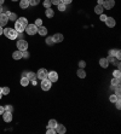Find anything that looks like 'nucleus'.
Returning <instances> with one entry per match:
<instances>
[{
  "label": "nucleus",
  "mask_w": 121,
  "mask_h": 134,
  "mask_svg": "<svg viewBox=\"0 0 121 134\" xmlns=\"http://www.w3.org/2000/svg\"><path fill=\"white\" fill-rule=\"evenodd\" d=\"M24 32H27L28 35H35L36 33H38V27H36L35 24H28Z\"/></svg>",
  "instance_id": "nucleus-2"
},
{
  "label": "nucleus",
  "mask_w": 121,
  "mask_h": 134,
  "mask_svg": "<svg viewBox=\"0 0 121 134\" xmlns=\"http://www.w3.org/2000/svg\"><path fill=\"white\" fill-rule=\"evenodd\" d=\"M3 30H4V29H3V27L0 25V35H3Z\"/></svg>",
  "instance_id": "nucleus-50"
},
{
  "label": "nucleus",
  "mask_w": 121,
  "mask_h": 134,
  "mask_svg": "<svg viewBox=\"0 0 121 134\" xmlns=\"http://www.w3.org/2000/svg\"><path fill=\"white\" fill-rule=\"evenodd\" d=\"M17 48H18L20 51H25V50L28 48V42L23 39L18 40V41H17Z\"/></svg>",
  "instance_id": "nucleus-3"
},
{
  "label": "nucleus",
  "mask_w": 121,
  "mask_h": 134,
  "mask_svg": "<svg viewBox=\"0 0 121 134\" xmlns=\"http://www.w3.org/2000/svg\"><path fill=\"white\" fill-rule=\"evenodd\" d=\"M115 95H117V97H121L120 87H115Z\"/></svg>",
  "instance_id": "nucleus-40"
},
{
  "label": "nucleus",
  "mask_w": 121,
  "mask_h": 134,
  "mask_svg": "<svg viewBox=\"0 0 121 134\" xmlns=\"http://www.w3.org/2000/svg\"><path fill=\"white\" fill-rule=\"evenodd\" d=\"M65 132H67V128H65V126H63V124H57V127H56V133L64 134Z\"/></svg>",
  "instance_id": "nucleus-13"
},
{
  "label": "nucleus",
  "mask_w": 121,
  "mask_h": 134,
  "mask_svg": "<svg viewBox=\"0 0 121 134\" xmlns=\"http://www.w3.org/2000/svg\"><path fill=\"white\" fill-rule=\"evenodd\" d=\"M3 120H4L5 122H11L12 121V112L11 111L5 110L4 112H3Z\"/></svg>",
  "instance_id": "nucleus-9"
},
{
  "label": "nucleus",
  "mask_w": 121,
  "mask_h": 134,
  "mask_svg": "<svg viewBox=\"0 0 121 134\" xmlns=\"http://www.w3.org/2000/svg\"><path fill=\"white\" fill-rule=\"evenodd\" d=\"M27 77H28L29 81H34V80H36V74L34 73V71H29Z\"/></svg>",
  "instance_id": "nucleus-22"
},
{
  "label": "nucleus",
  "mask_w": 121,
  "mask_h": 134,
  "mask_svg": "<svg viewBox=\"0 0 121 134\" xmlns=\"http://www.w3.org/2000/svg\"><path fill=\"white\" fill-rule=\"evenodd\" d=\"M114 5H115V0H104V3H103V7L105 10H111L114 7Z\"/></svg>",
  "instance_id": "nucleus-7"
},
{
  "label": "nucleus",
  "mask_w": 121,
  "mask_h": 134,
  "mask_svg": "<svg viewBox=\"0 0 121 134\" xmlns=\"http://www.w3.org/2000/svg\"><path fill=\"white\" fill-rule=\"evenodd\" d=\"M17 20V15L16 13H13V12H11L10 15H8V21H11V22H16Z\"/></svg>",
  "instance_id": "nucleus-27"
},
{
  "label": "nucleus",
  "mask_w": 121,
  "mask_h": 134,
  "mask_svg": "<svg viewBox=\"0 0 121 134\" xmlns=\"http://www.w3.org/2000/svg\"><path fill=\"white\" fill-rule=\"evenodd\" d=\"M22 58H25V59L29 58V52L27 50L25 51H22Z\"/></svg>",
  "instance_id": "nucleus-34"
},
{
  "label": "nucleus",
  "mask_w": 121,
  "mask_h": 134,
  "mask_svg": "<svg viewBox=\"0 0 121 134\" xmlns=\"http://www.w3.org/2000/svg\"><path fill=\"white\" fill-rule=\"evenodd\" d=\"M117 98H120V97H117V95L113 94V95H110V97H109V100H110L111 103H115L117 100Z\"/></svg>",
  "instance_id": "nucleus-33"
},
{
  "label": "nucleus",
  "mask_w": 121,
  "mask_h": 134,
  "mask_svg": "<svg viewBox=\"0 0 121 134\" xmlns=\"http://www.w3.org/2000/svg\"><path fill=\"white\" fill-rule=\"evenodd\" d=\"M46 133L47 134H56V129H55V128H47Z\"/></svg>",
  "instance_id": "nucleus-37"
},
{
  "label": "nucleus",
  "mask_w": 121,
  "mask_h": 134,
  "mask_svg": "<svg viewBox=\"0 0 121 134\" xmlns=\"http://www.w3.org/2000/svg\"><path fill=\"white\" fill-rule=\"evenodd\" d=\"M47 79L50 80L51 82H56L57 80H58V74H57L56 71H48Z\"/></svg>",
  "instance_id": "nucleus-8"
},
{
  "label": "nucleus",
  "mask_w": 121,
  "mask_h": 134,
  "mask_svg": "<svg viewBox=\"0 0 121 134\" xmlns=\"http://www.w3.org/2000/svg\"><path fill=\"white\" fill-rule=\"evenodd\" d=\"M72 1H73V0H60V3H63L64 5H69Z\"/></svg>",
  "instance_id": "nucleus-45"
},
{
  "label": "nucleus",
  "mask_w": 121,
  "mask_h": 134,
  "mask_svg": "<svg viewBox=\"0 0 121 134\" xmlns=\"http://www.w3.org/2000/svg\"><path fill=\"white\" fill-rule=\"evenodd\" d=\"M57 7L59 11H65V8H67V5H64L63 3H59V4L57 5Z\"/></svg>",
  "instance_id": "nucleus-28"
},
{
  "label": "nucleus",
  "mask_w": 121,
  "mask_h": 134,
  "mask_svg": "<svg viewBox=\"0 0 121 134\" xmlns=\"http://www.w3.org/2000/svg\"><path fill=\"white\" fill-rule=\"evenodd\" d=\"M25 28H27V25H24L23 23H21L20 21H16V22H15V29H16L17 33H24Z\"/></svg>",
  "instance_id": "nucleus-5"
},
{
  "label": "nucleus",
  "mask_w": 121,
  "mask_h": 134,
  "mask_svg": "<svg viewBox=\"0 0 121 134\" xmlns=\"http://www.w3.org/2000/svg\"><path fill=\"white\" fill-rule=\"evenodd\" d=\"M4 1H5V0H0V5H3V4H4Z\"/></svg>",
  "instance_id": "nucleus-53"
},
{
  "label": "nucleus",
  "mask_w": 121,
  "mask_h": 134,
  "mask_svg": "<svg viewBox=\"0 0 121 134\" xmlns=\"http://www.w3.org/2000/svg\"><path fill=\"white\" fill-rule=\"evenodd\" d=\"M20 7L23 10H27L29 7V1L28 0H21L20 1Z\"/></svg>",
  "instance_id": "nucleus-15"
},
{
  "label": "nucleus",
  "mask_w": 121,
  "mask_h": 134,
  "mask_svg": "<svg viewBox=\"0 0 121 134\" xmlns=\"http://www.w3.org/2000/svg\"><path fill=\"white\" fill-rule=\"evenodd\" d=\"M38 33H39V35L45 36L46 34H47V29H46L44 25H41V27H38Z\"/></svg>",
  "instance_id": "nucleus-14"
},
{
  "label": "nucleus",
  "mask_w": 121,
  "mask_h": 134,
  "mask_svg": "<svg viewBox=\"0 0 121 134\" xmlns=\"http://www.w3.org/2000/svg\"><path fill=\"white\" fill-rule=\"evenodd\" d=\"M28 1H29V6H36L40 3V0H28Z\"/></svg>",
  "instance_id": "nucleus-30"
},
{
  "label": "nucleus",
  "mask_w": 121,
  "mask_h": 134,
  "mask_svg": "<svg viewBox=\"0 0 121 134\" xmlns=\"http://www.w3.org/2000/svg\"><path fill=\"white\" fill-rule=\"evenodd\" d=\"M27 75H28L27 71H23V73H22V77H27Z\"/></svg>",
  "instance_id": "nucleus-48"
},
{
  "label": "nucleus",
  "mask_w": 121,
  "mask_h": 134,
  "mask_svg": "<svg viewBox=\"0 0 121 134\" xmlns=\"http://www.w3.org/2000/svg\"><path fill=\"white\" fill-rule=\"evenodd\" d=\"M107 17H108V16H105L104 13H101V15H99V20H101L102 22H105V20H107Z\"/></svg>",
  "instance_id": "nucleus-43"
},
{
  "label": "nucleus",
  "mask_w": 121,
  "mask_h": 134,
  "mask_svg": "<svg viewBox=\"0 0 121 134\" xmlns=\"http://www.w3.org/2000/svg\"><path fill=\"white\" fill-rule=\"evenodd\" d=\"M5 111V109H4V106H0V115H3V112Z\"/></svg>",
  "instance_id": "nucleus-49"
},
{
  "label": "nucleus",
  "mask_w": 121,
  "mask_h": 134,
  "mask_svg": "<svg viewBox=\"0 0 121 134\" xmlns=\"http://www.w3.org/2000/svg\"><path fill=\"white\" fill-rule=\"evenodd\" d=\"M45 15H46V17H48V18H52V17L55 16V11H53L52 8H46V10H45Z\"/></svg>",
  "instance_id": "nucleus-18"
},
{
  "label": "nucleus",
  "mask_w": 121,
  "mask_h": 134,
  "mask_svg": "<svg viewBox=\"0 0 121 134\" xmlns=\"http://www.w3.org/2000/svg\"><path fill=\"white\" fill-rule=\"evenodd\" d=\"M77 76H79L80 79H85V77H86V71H85L84 69H79V70H77Z\"/></svg>",
  "instance_id": "nucleus-23"
},
{
  "label": "nucleus",
  "mask_w": 121,
  "mask_h": 134,
  "mask_svg": "<svg viewBox=\"0 0 121 134\" xmlns=\"http://www.w3.org/2000/svg\"><path fill=\"white\" fill-rule=\"evenodd\" d=\"M12 58L15 59V60H18V59L22 58V51H15L13 53H12Z\"/></svg>",
  "instance_id": "nucleus-16"
},
{
  "label": "nucleus",
  "mask_w": 121,
  "mask_h": 134,
  "mask_svg": "<svg viewBox=\"0 0 121 134\" xmlns=\"http://www.w3.org/2000/svg\"><path fill=\"white\" fill-rule=\"evenodd\" d=\"M107 60H108V63H113L115 62V57H111V56H109L108 58H107Z\"/></svg>",
  "instance_id": "nucleus-38"
},
{
  "label": "nucleus",
  "mask_w": 121,
  "mask_h": 134,
  "mask_svg": "<svg viewBox=\"0 0 121 134\" xmlns=\"http://www.w3.org/2000/svg\"><path fill=\"white\" fill-rule=\"evenodd\" d=\"M113 76H114V77H120V76H121L120 69H117V70H114V71H113Z\"/></svg>",
  "instance_id": "nucleus-32"
},
{
  "label": "nucleus",
  "mask_w": 121,
  "mask_h": 134,
  "mask_svg": "<svg viewBox=\"0 0 121 134\" xmlns=\"http://www.w3.org/2000/svg\"><path fill=\"white\" fill-rule=\"evenodd\" d=\"M17 21H20L21 23H23L24 25H28V20H27L25 17H20V18H18Z\"/></svg>",
  "instance_id": "nucleus-29"
},
{
  "label": "nucleus",
  "mask_w": 121,
  "mask_h": 134,
  "mask_svg": "<svg viewBox=\"0 0 121 134\" xmlns=\"http://www.w3.org/2000/svg\"><path fill=\"white\" fill-rule=\"evenodd\" d=\"M47 74H48V71L46 69H39L38 73H36V79H39V80L47 79Z\"/></svg>",
  "instance_id": "nucleus-4"
},
{
  "label": "nucleus",
  "mask_w": 121,
  "mask_h": 134,
  "mask_svg": "<svg viewBox=\"0 0 121 134\" xmlns=\"http://www.w3.org/2000/svg\"><path fill=\"white\" fill-rule=\"evenodd\" d=\"M105 24H107V27H109V28H114L115 24H116V22H115V20H114L113 17H107Z\"/></svg>",
  "instance_id": "nucleus-11"
},
{
  "label": "nucleus",
  "mask_w": 121,
  "mask_h": 134,
  "mask_svg": "<svg viewBox=\"0 0 121 134\" xmlns=\"http://www.w3.org/2000/svg\"><path fill=\"white\" fill-rule=\"evenodd\" d=\"M115 59H117V60H120V59H121V52H120V50H116V53H115Z\"/></svg>",
  "instance_id": "nucleus-36"
},
{
  "label": "nucleus",
  "mask_w": 121,
  "mask_h": 134,
  "mask_svg": "<svg viewBox=\"0 0 121 134\" xmlns=\"http://www.w3.org/2000/svg\"><path fill=\"white\" fill-rule=\"evenodd\" d=\"M51 1V4L52 5H58L60 3V0H50Z\"/></svg>",
  "instance_id": "nucleus-46"
},
{
  "label": "nucleus",
  "mask_w": 121,
  "mask_h": 134,
  "mask_svg": "<svg viewBox=\"0 0 121 134\" xmlns=\"http://www.w3.org/2000/svg\"><path fill=\"white\" fill-rule=\"evenodd\" d=\"M57 124H58V123H57L56 120H50V121H48V124H47V128H55V129H56Z\"/></svg>",
  "instance_id": "nucleus-20"
},
{
  "label": "nucleus",
  "mask_w": 121,
  "mask_h": 134,
  "mask_svg": "<svg viewBox=\"0 0 121 134\" xmlns=\"http://www.w3.org/2000/svg\"><path fill=\"white\" fill-rule=\"evenodd\" d=\"M21 85L23 87H27L29 85V80H28V77H22L21 79Z\"/></svg>",
  "instance_id": "nucleus-25"
},
{
  "label": "nucleus",
  "mask_w": 121,
  "mask_h": 134,
  "mask_svg": "<svg viewBox=\"0 0 121 134\" xmlns=\"http://www.w3.org/2000/svg\"><path fill=\"white\" fill-rule=\"evenodd\" d=\"M52 39H53V41H55V43L56 42H62L63 39H64V36H63V34H60V33H57V34L52 35Z\"/></svg>",
  "instance_id": "nucleus-12"
},
{
  "label": "nucleus",
  "mask_w": 121,
  "mask_h": 134,
  "mask_svg": "<svg viewBox=\"0 0 121 134\" xmlns=\"http://www.w3.org/2000/svg\"><path fill=\"white\" fill-rule=\"evenodd\" d=\"M33 82V85H34V86H36V85H38V82H36V80H34V81H32Z\"/></svg>",
  "instance_id": "nucleus-51"
},
{
  "label": "nucleus",
  "mask_w": 121,
  "mask_h": 134,
  "mask_svg": "<svg viewBox=\"0 0 121 134\" xmlns=\"http://www.w3.org/2000/svg\"><path fill=\"white\" fill-rule=\"evenodd\" d=\"M12 1H17V0H12Z\"/></svg>",
  "instance_id": "nucleus-55"
},
{
  "label": "nucleus",
  "mask_w": 121,
  "mask_h": 134,
  "mask_svg": "<svg viewBox=\"0 0 121 134\" xmlns=\"http://www.w3.org/2000/svg\"><path fill=\"white\" fill-rule=\"evenodd\" d=\"M8 22V17L5 15V13H0V25L1 27H5Z\"/></svg>",
  "instance_id": "nucleus-10"
},
{
  "label": "nucleus",
  "mask_w": 121,
  "mask_h": 134,
  "mask_svg": "<svg viewBox=\"0 0 121 134\" xmlns=\"http://www.w3.org/2000/svg\"><path fill=\"white\" fill-rule=\"evenodd\" d=\"M104 0H97V5H103Z\"/></svg>",
  "instance_id": "nucleus-47"
},
{
  "label": "nucleus",
  "mask_w": 121,
  "mask_h": 134,
  "mask_svg": "<svg viewBox=\"0 0 121 134\" xmlns=\"http://www.w3.org/2000/svg\"><path fill=\"white\" fill-rule=\"evenodd\" d=\"M115 53H116V50H115V48L109 51V56H111V57H115Z\"/></svg>",
  "instance_id": "nucleus-44"
},
{
  "label": "nucleus",
  "mask_w": 121,
  "mask_h": 134,
  "mask_svg": "<svg viewBox=\"0 0 121 134\" xmlns=\"http://www.w3.org/2000/svg\"><path fill=\"white\" fill-rule=\"evenodd\" d=\"M51 85H52V82H51L48 79L41 80V88H42L44 91H48V90L51 88Z\"/></svg>",
  "instance_id": "nucleus-6"
},
{
  "label": "nucleus",
  "mask_w": 121,
  "mask_h": 134,
  "mask_svg": "<svg viewBox=\"0 0 121 134\" xmlns=\"http://www.w3.org/2000/svg\"><path fill=\"white\" fill-rule=\"evenodd\" d=\"M1 97H3V94H1V92H0V99H1Z\"/></svg>",
  "instance_id": "nucleus-54"
},
{
  "label": "nucleus",
  "mask_w": 121,
  "mask_h": 134,
  "mask_svg": "<svg viewBox=\"0 0 121 134\" xmlns=\"http://www.w3.org/2000/svg\"><path fill=\"white\" fill-rule=\"evenodd\" d=\"M36 25V27H41L42 25V20H40V18H38V20H35V23H34Z\"/></svg>",
  "instance_id": "nucleus-35"
},
{
  "label": "nucleus",
  "mask_w": 121,
  "mask_h": 134,
  "mask_svg": "<svg viewBox=\"0 0 121 134\" xmlns=\"http://www.w3.org/2000/svg\"><path fill=\"white\" fill-rule=\"evenodd\" d=\"M51 1L50 0H44V7L45 8H51Z\"/></svg>",
  "instance_id": "nucleus-31"
},
{
  "label": "nucleus",
  "mask_w": 121,
  "mask_h": 134,
  "mask_svg": "<svg viewBox=\"0 0 121 134\" xmlns=\"http://www.w3.org/2000/svg\"><path fill=\"white\" fill-rule=\"evenodd\" d=\"M85 67H86V62H84V60L79 62V68H80V69H84Z\"/></svg>",
  "instance_id": "nucleus-42"
},
{
  "label": "nucleus",
  "mask_w": 121,
  "mask_h": 134,
  "mask_svg": "<svg viewBox=\"0 0 121 134\" xmlns=\"http://www.w3.org/2000/svg\"><path fill=\"white\" fill-rule=\"evenodd\" d=\"M99 65H101L102 68H108L109 63H108V60H107V58H101L99 59Z\"/></svg>",
  "instance_id": "nucleus-19"
},
{
  "label": "nucleus",
  "mask_w": 121,
  "mask_h": 134,
  "mask_svg": "<svg viewBox=\"0 0 121 134\" xmlns=\"http://www.w3.org/2000/svg\"><path fill=\"white\" fill-rule=\"evenodd\" d=\"M0 92H1L3 95H7L8 93H10V88H8V87H1V88H0Z\"/></svg>",
  "instance_id": "nucleus-24"
},
{
  "label": "nucleus",
  "mask_w": 121,
  "mask_h": 134,
  "mask_svg": "<svg viewBox=\"0 0 121 134\" xmlns=\"http://www.w3.org/2000/svg\"><path fill=\"white\" fill-rule=\"evenodd\" d=\"M46 45H50V46H52L53 43H55V41H53V39H52V36H46Z\"/></svg>",
  "instance_id": "nucleus-26"
},
{
  "label": "nucleus",
  "mask_w": 121,
  "mask_h": 134,
  "mask_svg": "<svg viewBox=\"0 0 121 134\" xmlns=\"http://www.w3.org/2000/svg\"><path fill=\"white\" fill-rule=\"evenodd\" d=\"M103 10H104V7H103L102 5H97L96 7H94V13L101 15V13H103Z\"/></svg>",
  "instance_id": "nucleus-21"
},
{
  "label": "nucleus",
  "mask_w": 121,
  "mask_h": 134,
  "mask_svg": "<svg viewBox=\"0 0 121 134\" xmlns=\"http://www.w3.org/2000/svg\"><path fill=\"white\" fill-rule=\"evenodd\" d=\"M120 77H114L113 80H111V86L115 88V87H120Z\"/></svg>",
  "instance_id": "nucleus-17"
},
{
  "label": "nucleus",
  "mask_w": 121,
  "mask_h": 134,
  "mask_svg": "<svg viewBox=\"0 0 121 134\" xmlns=\"http://www.w3.org/2000/svg\"><path fill=\"white\" fill-rule=\"evenodd\" d=\"M3 34L10 40H16L17 35H18V33L16 32V29H12V28H5L4 30H3Z\"/></svg>",
  "instance_id": "nucleus-1"
},
{
  "label": "nucleus",
  "mask_w": 121,
  "mask_h": 134,
  "mask_svg": "<svg viewBox=\"0 0 121 134\" xmlns=\"http://www.w3.org/2000/svg\"><path fill=\"white\" fill-rule=\"evenodd\" d=\"M3 10H4V8L1 7V5H0V13H3Z\"/></svg>",
  "instance_id": "nucleus-52"
},
{
  "label": "nucleus",
  "mask_w": 121,
  "mask_h": 134,
  "mask_svg": "<svg viewBox=\"0 0 121 134\" xmlns=\"http://www.w3.org/2000/svg\"><path fill=\"white\" fill-rule=\"evenodd\" d=\"M4 109L6 111H11V112L13 111V106H12V105H6V106H4Z\"/></svg>",
  "instance_id": "nucleus-41"
},
{
  "label": "nucleus",
  "mask_w": 121,
  "mask_h": 134,
  "mask_svg": "<svg viewBox=\"0 0 121 134\" xmlns=\"http://www.w3.org/2000/svg\"><path fill=\"white\" fill-rule=\"evenodd\" d=\"M115 105H116V109H121V100H120V98H117V100L115 102Z\"/></svg>",
  "instance_id": "nucleus-39"
}]
</instances>
